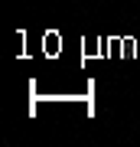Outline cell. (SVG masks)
Masks as SVG:
<instances>
[]
</instances>
